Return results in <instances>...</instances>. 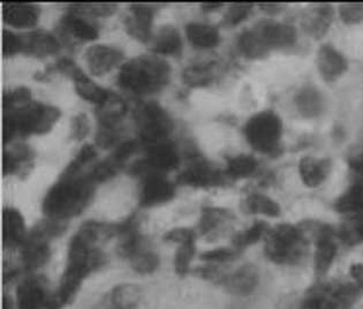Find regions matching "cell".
Returning <instances> with one entry per match:
<instances>
[{"label":"cell","mask_w":363,"mask_h":309,"mask_svg":"<svg viewBox=\"0 0 363 309\" xmlns=\"http://www.w3.org/2000/svg\"><path fill=\"white\" fill-rule=\"evenodd\" d=\"M154 14V9L151 6L142 4L132 5L130 7V16L126 19L128 34L141 43H147L150 40Z\"/></svg>","instance_id":"cell-17"},{"label":"cell","mask_w":363,"mask_h":309,"mask_svg":"<svg viewBox=\"0 0 363 309\" xmlns=\"http://www.w3.org/2000/svg\"><path fill=\"white\" fill-rule=\"evenodd\" d=\"M171 68L163 59L142 56L123 64L118 86L134 95L145 96L163 89L169 81Z\"/></svg>","instance_id":"cell-3"},{"label":"cell","mask_w":363,"mask_h":309,"mask_svg":"<svg viewBox=\"0 0 363 309\" xmlns=\"http://www.w3.org/2000/svg\"><path fill=\"white\" fill-rule=\"evenodd\" d=\"M51 296L47 279L42 276L30 275L18 285L16 307L18 309H47Z\"/></svg>","instance_id":"cell-10"},{"label":"cell","mask_w":363,"mask_h":309,"mask_svg":"<svg viewBox=\"0 0 363 309\" xmlns=\"http://www.w3.org/2000/svg\"><path fill=\"white\" fill-rule=\"evenodd\" d=\"M338 11L340 19L346 25H355L363 21V3L342 4Z\"/></svg>","instance_id":"cell-47"},{"label":"cell","mask_w":363,"mask_h":309,"mask_svg":"<svg viewBox=\"0 0 363 309\" xmlns=\"http://www.w3.org/2000/svg\"><path fill=\"white\" fill-rule=\"evenodd\" d=\"M119 140V133L117 128H105V127H99L97 135H96V143L101 148L108 149L114 143L118 142Z\"/></svg>","instance_id":"cell-51"},{"label":"cell","mask_w":363,"mask_h":309,"mask_svg":"<svg viewBox=\"0 0 363 309\" xmlns=\"http://www.w3.org/2000/svg\"><path fill=\"white\" fill-rule=\"evenodd\" d=\"M243 134L252 149L262 154L277 150L283 136V121L274 111H262L248 119Z\"/></svg>","instance_id":"cell-5"},{"label":"cell","mask_w":363,"mask_h":309,"mask_svg":"<svg viewBox=\"0 0 363 309\" xmlns=\"http://www.w3.org/2000/svg\"><path fill=\"white\" fill-rule=\"evenodd\" d=\"M252 28L257 31L259 38L270 51L293 47L298 38L296 27L284 22L264 20L257 22V25Z\"/></svg>","instance_id":"cell-12"},{"label":"cell","mask_w":363,"mask_h":309,"mask_svg":"<svg viewBox=\"0 0 363 309\" xmlns=\"http://www.w3.org/2000/svg\"><path fill=\"white\" fill-rule=\"evenodd\" d=\"M164 240L167 242H173V244L182 245L184 242L196 240V233L194 230L188 229V227H176V229L165 233Z\"/></svg>","instance_id":"cell-50"},{"label":"cell","mask_w":363,"mask_h":309,"mask_svg":"<svg viewBox=\"0 0 363 309\" xmlns=\"http://www.w3.org/2000/svg\"><path fill=\"white\" fill-rule=\"evenodd\" d=\"M154 51L163 56H179L182 52V40L178 29L164 26L155 40Z\"/></svg>","instance_id":"cell-33"},{"label":"cell","mask_w":363,"mask_h":309,"mask_svg":"<svg viewBox=\"0 0 363 309\" xmlns=\"http://www.w3.org/2000/svg\"><path fill=\"white\" fill-rule=\"evenodd\" d=\"M335 10L329 4H320L317 6L311 7L303 16L302 26L308 35H311L316 40L325 36L333 23Z\"/></svg>","instance_id":"cell-21"},{"label":"cell","mask_w":363,"mask_h":309,"mask_svg":"<svg viewBox=\"0 0 363 309\" xmlns=\"http://www.w3.org/2000/svg\"><path fill=\"white\" fill-rule=\"evenodd\" d=\"M259 162L250 154H238L230 158L226 165V176L231 179H242L255 174Z\"/></svg>","instance_id":"cell-35"},{"label":"cell","mask_w":363,"mask_h":309,"mask_svg":"<svg viewBox=\"0 0 363 309\" xmlns=\"http://www.w3.org/2000/svg\"><path fill=\"white\" fill-rule=\"evenodd\" d=\"M259 284V270L250 263L243 264L239 269L228 274L222 286L228 293L237 297H248L255 292Z\"/></svg>","instance_id":"cell-15"},{"label":"cell","mask_w":363,"mask_h":309,"mask_svg":"<svg viewBox=\"0 0 363 309\" xmlns=\"http://www.w3.org/2000/svg\"><path fill=\"white\" fill-rule=\"evenodd\" d=\"M335 233L345 244L351 245V246L362 244L363 218H353L351 224L342 226V229Z\"/></svg>","instance_id":"cell-45"},{"label":"cell","mask_w":363,"mask_h":309,"mask_svg":"<svg viewBox=\"0 0 363 309\" xmlns=\"http://www.w3.org/2000/svg\"><path fill=\"white\" fill-rule=\"evenodd\" d=\"M269 227L267 223L263 220H257L248 229L243 230L234 235L232 244L238 251H242L245 248L250 247L252 245L257 244L262 238H265L268 235Z\"/></svg>","instance_id":"cell-36"},{"label":"cell","mask_w":363,"mask_h":309,"mask_svg":"<svg viewBox=\"0 0 363 309\" xmlns=\"http://www.w3.org/2000/svg\"><path fill=\"white\" fill-rule=\"evenodd\" d=\"M97 108L99 127L105 128H117L118 124L127 112L126 103L121 97L114 96L113 94L106 102Z\"/></svg>","instance_id":"cell-31"},{"label":"cell","mask_w":363,"mask_h":309,"mask_svg":"<svg viewBox=\"0 0 363 309\" xmlns=\"http://www.w3.org/2000/svg\"><path fill=\"white\" fill-rule=\"evenodd\" d=\"M18 134V127H16V118L13 113L7 112L4 116L3 120V141L4 145L12 141L13 137Z\"/></svg>","instance_id":"cell-55"},{"label":"cell","mask_w":363,"mask_h":309,"mask_svg":"<svg viewBox=\"0 0 363 309\" xmlns=\"http://www.w3.org/2000/svg\"><path fill=\"white\" fill-rule=\"evenodd\" d=\"M241 252L237 248L219 247L201 254L200 260L203 261L206 264H223V263L232 262L237 260Z\"/></svg>","instance_id":"cell-44"},{"label":"cell","mask_w":363,"mask_h":309,"mask_svg":"<svg viewBox=\"0 0 363 309\" xmlns=\"http://www.w3.org/2000/svg\"><path fill=\"white\" fill-rule=\"evenodd\" d=\"M95 186L86 174L60 176L44 196V215L60 222L79 216L93 200Z\"/></svg>","instance_id":"cell-2"},{"label":"cell","mask_w":363,"mask_h":309,"mask_svg":"<svg viewBox=\"0 0 363 309\" xmlns=\"http://www.w3.org/2000/svg\"><path fill=\"white\" fill-rule=\"evenodd\" d=\"M90 125L86 115L80 113V115L75 116L72 121V135L77 141L84 140L88 133H89Z\"/></svg>","instance_id":"cell-52"},{"label":"cell","mask_w":363,"mask_h":309,"mask_svg":"<svg viewBox=\"0 0 363 309\" xmlns=\"http://www.w3.org/2000/svg\"><path fill=\"white\" fill-rule=\"evenodd\" d=\"M62 26L68 34H71L72 36H74L75 38L82 40V42H86V40L90 42V40L99 38L97 27L88 20L81 18L74 11L65 14L62 20Z\"/></svg>","instance_id":"cell-30"},{"label":"cell","mask_w":363,"mask_h":309,"mask_svg":"<svg viewBox=\"0 0 363 309\" xmlns=\"http://www.w3.org/2000/svg\"><path fill=\"white\" fill-rule=\"evenodd\" d=\"M177 183L193 189H213L222 186L225 178L218 169L208 162L196 159L179 174Z\"/></svg>","instance_id":"cell-11"},{"label":"cell","mask_w":363,"mask_h":309,"mask_svg":"<svg viewBox=\"0 0 363 309\" xmlns=\"http://www.w3.org/2000/svg\"><path fill=\"white\" fill-rule=\"evenodd\" d=\"M242 209L250 215H261V216H280L281 209L277 202L261 193H252L242 202Z\"/></svg>","instance_id":"cell-32"},{"label":"cell","mask_w":363,"mask_h":309,"mask_svg":"<svg viewBox=\"0 0 363 309\" xmlns=\"http://www.w3.org/2000/svg\"><path fill=\"white\" fill-rule=\"evenodd\" d=\"M261 9L265 12L277 13L283 9V6L280 4H261Z\"/></svg>","instance_id":"cell-58"},{"label":"cell","mask_w":363,"mask_h":309,"mask_svg":"<svg viewBox=\"0 0 363 309\" xmlns=\"http://www.w3.org/2000/svg\"><path fill=\"white\" fill-rule=\"evenodd\" d=\"M30 159V152L27 147H19L16 152H5L3 154L4 176L16 174L22 162Z\"/></svg>","instance_id":"cell-43"},{"label":"cell","mask_w":363,"mask_h":309,"mask_svg":"<svg viewBox=\"0 0 363 309\" xmlns=\"http://www.w3.org/2000/svg\"><path fill=\"white\" fill-rule=\"evenodd\" d=\"M196 240L179 245L174 257V271L179 277H186L191 272V263L196 254Z\"/></svg>","instance_id":"cell-39"},{"label":"cell","mask_w":363,"mask_h":309,"mask_svg":"<svg viewBox=\"0 0 363 309\" xmlns=\"http://www.w3.org/2000/svg\"><path fill=\"white\" fill-rule=\"evenodd\" d=\"M20 248L22 266L26 271L35 272L49 262L51 251L48 240L28 233L27 239Z\"/></svg>","instance_id":"cell-16"},{"label":"cell","mask_w":363,"mask_h":309,"mask_svg":"<svg viewBox=\"0 0 363 309\" xmlns=\"http://www.w3.org/2000/svg\"><path fill=\"white\" fill-rule=\"evenodd\" d=\"M305 309H342L340 303L335 298L333 283H322L315 285L308 291L303 303Z\"/></svg>","instance_id":"cell-28"},{"label":"cell","mask_w":363,"mask_h":309,"mask_svg":"<svg viewBox=\"0 0 363 309\" xmlns=\"http://www.w3.org/2000/svg\"><path fill=\"white\" fill-rule=\"evenodd\" d=\"M73 81H74L77 95L86 102L93 103L97 106H102L103 103L106 102L112 95L108 90L101 87L90 77H86L84 71H81Z\"/></svg>","instance_id":"cell-29"},{"label":"cell","mask_w":363,"mask_h":309,"mask_svg":"<svg viewBox=\"0 0 363 309\" xmlns=\"http://www.w3.org/2000/svg\"><path fill=\"white\" fill-rule=\"evenodd\" d=\"M20 52H23V40H22L21 36H18V35L14 34L12 31L4 30V57L16 56V55Z\"/></svg>","instance_id":"cell-48"},{"label":"cell","mask_w":363,"mask_h":309,"mask_svg":"<svg viewBox=\"0 0 363 309\" xmlns=\"http://www.w3.org/2000/svg\"><path fill=\"white\" fill-rule=\"evenodd\" d=\"M123 167V163L118 161L117 158L111 154L110 157L105 158L104 161L97 163L89 174H86V176L95 185H97V184L105 183V181L113 179Z\"/></svg>","instance_id":"cell-38"},{"label":"cell","mask_w":363,"mask_h":309,"mask_svg":"<svg viewBox=\"0 0 363 309\" xmlns=\"http://www.w3.org/2000/svg\"><path fill=\"white\" fill-rule=\"evenodd\" d=\"M224 4L218 3V1H210V3H203L202 4V7H203L204 11H215L219 7H222Z\"/></svg>","instance_id":"cell-59"},{"label":"cell","mask_w":363,"mask_h":309,"mask_svg":"<svg viewBox=\"0 0 363 309\" xmlns=\"http://www.w3.org/2000/svg\"><path fill=\"white\" fill-rule=\"evenodd\" d=\"M3 308L4 309H13L12 301H11V300L9 299V298H7V297L4 298Z\"/></svg>","instance_id":"cell-60"},{"label":"cell","mask_w":363,"mask_h":309,"mask_svg":"<svg viewBox=\"0 0 363 309\" xmlns=\"http://www.w3.org/2000/svg\"><path fill=\"white\" fill-rule=\"evenodd\" d=\"M213 65L201 64L187 68L184 71V81L191 87H204L213 80Z\"/></svg>","instance_id":"cell-40"},{"label":"cell","mask_w":363,"mask_h":309,"mask_svg":"<svg viewBox=\"0 0 363 309\" xmlns=\"http://www.w3.org/2000/svg\"><path fill=\"white\" fill-rule=\"evenodd\" d=\"M141 288L135 284L123 283L110 290L104 299L113 308H138L141 301Z\"/></svg>","instance_id":"cell-26"},{"label":"cell","mask_w":363,"mask_h":309,"mask_svg":"<svg viewBox=\"0 0 363 309\" xmlns=\"http://www.w3.org/2000/svg\"><path fill=\"white\" fill-rule=\"evenodd\" d=\"M234 220V215L228 209L219 207H204L201 213L199 230L202 235H217L225 226Z\"/></svg>","instance_id":"cell-23"},{"label":"cell","mask_w":363,"mask_h":309,"mask_svg":"<svg viewBox=\"0 0 363 309\" xmlns=\"http://www.w3.org/2000/svg\"><path fill=\"white\" fill-rule=\"evenodd\" d=\"M77 10L82 11L89 13L91 16H111L116 11V5L111 4H84V5H79L75 6Z\"/></svg>","instance_id":"cell-53"},{"label":"cell","mask_w":363,"mask_h":309,"mask_svg":"<svg viewBox=\"0 0 363 309\" xmlns=\"http://www.w3.org/2000/svg\"><path fill=\"white\" fill-rule=\"evenodd\" d=\"M331 171L329 158H316L305 156L298 162V174L302 183L309 189H316L328 179Z\"/></svg>","instance_id":"cell-20"},{"label":"cell","mask_w":363,"mask_h":309,"mask_svg":"<svg viewBox=\"0 0 363 309\" xmlns=\"http://www.w3.org/2000/svg\"><path fill=\"white\" fill-rule=\"evenodd\" d=\"M23 40V52L30 57L45 58L56 55L60 47L58 40L49 31H31L28 35L22 36Z\"/></svg>","instance_id":"cell-22"},{"label":"cell","mask_w":363,"mask_h":309,"mask_svg":"<svg viewBox=\"0 0 363 309\" xmlns=\"http://www.w3.org/2000/svg\"><path fill=\"white\" fill-rule=\"evenodd\" d=\"M10 113L16 118L18 134L21 136L47 134L62 116L56 106L42 103H30L25 108Z\"/></svg>","instance_id":"cell-7"},{"label":"cell","mask_w":363,"mask_h":309,"mask_svg":"<svg viewBox=\"0 0 363 309\" xmlns=\"http://www.w3.org/2000/svg\"><path fill=\"white\" fill-rule=\"evenodd\" d=\"M194 275L203 281L222 285L228 274H225L215 264H206V266H197L196 269H194Z\"/></svg>","instance_id":"cell-49"},{"label":"cell","mask_w":363,"mask_h":309,"mask_svg":"<svg viewBox=\"0 0 363 309\" xmlns=\"http://www.w3.org/2000/svg\"><path fill=\"white\" fill-rule=\"evenodd\" d=\"M237 45L241 55L248 59L264 58L270 52L254 28L241 33L238 38Z\"/></svg>","instance_id":"cell-34"},{"label":"cell","mask_w":363,"mask_h":309,"mask_svg":"<svg viewBox=\"0 0 363 309\" xmlns=\"http://www.w3.org/2000/svg\"><path fill=\"white\" fill-rule=\"evenodd\" d=\"M317 68L326 82H333L347 72L346 57L331 44H323L317 51Z\"/></svg>","instance_id":"cell-14"},{"label":"cell","mask_w":363,"mask_h":309,"mask_svg":"<svg viewBox=\"0 0 363 309\" xmlns=\"http://www.w3.org/2000/svg\"><path fill=\"white\" fill-rule=\"evenodd\" d=\"M294 103L302 117L316 118L323 112V95L314 86H305L298 90Z\"/></svg>","instance_id":"cell-25"},{"label":"cell","mask_w":363,"mask_h":309,"mask_svg":"<svg viewBox=\"0 0 363 309\" xmlns=\"http://www.w3.org/2000/svg\"><path fill=\"white\" fill-rule=\"evenodd\" d=\"M3 19L14 28H31L40 19V9L34 4L4 3Z\"/></svg>","instance_id":"cell-19"},{"label":"cell","mask_w":363,"mask_h":309,"mask_svg":"<svg viewBox=\"0 0 363 309\" xmlns=\"http://www.w3.org/2000/svg\"><path fill=\"white\" fill-rule=\"evenodd\" d=\"M178 150L176 145L167 141L147 145L145 157L138 161L130 167L133 176L145 178L149 174H165L174 170L179 165Z\"/></svg>","instance_id":"cell-8"},{"label":"cell","mask_w":363,"mask_h":309,"mask_svg":"<svg viewBox=\"0 0 363 309\" xmlns=\"http://www.w3.org/2000/svg\"><path fill=\"white\" fill-rule=\"evenodd\" d=\"M136 150H138V142L133 140H127V141L119 143L112 154L117 158L118 161H121L125 164V162L132 157Z\"/></svg>","instance_id":"cell-54"},{"label":"cell","mask_w":363,"mask_h":309,"mask_svg":"<svg viewBox=\"0 0 363 309\" xmlns=\"http://www.w3.org/2000/svg\"><path fill=\"white\" fill-rule=\"evenodd\" d=\"M31 91L27 87H18L4 94V111L14 112L30 104Z\"/></svg>","instance_id":"cell-42"},{"label":"cell","mask_w":363,"mask_h":309,"mask_svg":"<svg viewBox=\"0 0 363 309\" xmlns=\"http://www.w3.org/2000/svg\"><path fill=\"white\" fill-rule=\"evenodd\" d=\"M333 208L342 215L352 218H363V183H355L348 187L335 200Z\"/></svg>","instance_id":"cell-24"},{"label":"cell","mask_w":363,"mask_h":309,"mask_svg":"<svg viewBox=\"0 0 363 309\" xmlns=\"http://www.w3.org/2000/svg\"><path fill=\"white\" fill-rule=\"evenodd\" d=\"M348 165L357 176L363 179V154H357L348 159Z\"/></svg>","instance_id":"cell-57"},{"label":"cell","mask_w":363,"mask_h":309,"mask_svg":"<svg viewBox=\"0 0 363 309\" xmlns=\"http://www.w3.org/2000/svg\"><path fill=\"white\" fill-rule=\"evenodd\" d=\"M264 239L265 257L276 264L294 266L307 255L308 238L300 225L279 224Z\"/></svg>","instance_id":"cell-4"},{"label":"cell","mask_w":363,"mask_h":309,"mask_svg":"<svg viewBox=\"0 0 363 309\" xmlns=\"http://www.w3.org/2000/svg\"><path fill=\"white\" fill-rule=\"evenodd\" d=\"M350 275L354 281V284L363 291V263H354L350 268Z\"/></svg>","instance_id":"cell-56"},{"label":"cell","mask_w":363,"mask_h":309,"mask_svg":"<svg viewBox=\"0 0 363 309\" xmlns=\"http://www.w3.org/2000/svg\"><path fill=\"white\" fill-rule=\"evenodd\" d=\"M252 10V4L238 3L232 4L225 13L224 23L228 27H234L250 16Z\"/></svg>","instance_id":"cell-46"},{"label":"cell","mask_w":363,"mask_h":309,"mask_svg":"<svg viewBox=\"0 0 363 309\" xmlns=\"http://www.w3.org/2000/svg\"><path fill=\"white\" fill-rule=\"evenodd\" d=\"M97 242L93 232L84 225H81L71 239L68 246L67 264L56 292L62 306L69 305L84 279L106 263L105 254L96 247Z\"/></svg>","instance_id":"cell-1"},{"label":"cell","mask_w":363,"mask_h":309,"mask_svg":"<svg viewBox=\"0 0 363 309\" xmlns=\"http://www.w3.org/2000/svg\"><path fill=\"white\" fill-rule=\"evenodd\" d=\"M128 261L132 269L140 275H150L160 268V257L149 247L148 244L136 252Z\"/></svg>","instance_id":"cell-37"},{"label":"cell","mask_w":363,"mask_h":309,"mask_svg":"<svg viewBox=\"0 0 363 309\" xmlns=\"http://www.w3.org/2000/svg\"><path fill=\"white\" fill-rule=\"evenodd\" d=\"M86 67L95 77H103L111 72L123 60L121 50L105 44H94L84 52Z\"/></svg>","instance_id":"cell-13"},{"label":"cell","mask_w":363,"mask_h":309,"mask_svg":"<svg viewBox=\"0 0 363 309\" xmlns=\"http://www.w3.org/2000/svg\"><path fill=\"white\" fill-rule=\"evenodd\" d=\"M186 36L189 43L197 49H213L220 42L218 29L213 26L191 22L186 27Z\"/></svg>","instance_id":"cell-27"},{"label":"cell","mask_w":363,"mask_h":309,"mask_svg":"<svg viewBox=\"0 0 363 309\" xmlns=\"http://www.w3.org/2000/svg\"><path fill=\"white\" fill-rule=\"evenodd\" d=\"M26 223L16 208H5L3 211V244L5 248L21 247L27 239Z\"/></svg>","instance_id":"cell-18"},{"label":"cell","mask_w":363,"mask_h":309,"mask_svg":"<svg viewBox=\"0 0 363 309\" xmlns=\"http://www.w3.org/2000/svg\"><path fill=\"white\" fill-rule=\"evenodd\" d=\"M135 120L140 140L147 145L165 141L173 128L169 113L156 102L143 103L136 108Z\"/></svg>","instance_id":"cell-6"},{"label":"cell","mask_w":363,"mask_h":309,"mask_svg":"<svg viewBox=\"0 0 363 309\" xmlns=\"http://www.w3.org/2000/svg\"><path fill=\"white\" fill-rule=\"evenodd\" d=\"M96 158V150L93 145H84L82 148L79 150L74 159L68 164L62 176H82V170L86 165L91 163Z\"/></svg>","instance_id":"cell-41"},{"label":"cell","mask_w":363,"mask_h":309,"mask_svg":"<svg viewBox=\"0 0 363 309\" xmlns=\"http://www.w3.org/2000/svg\"><path fill=\"white\" fill-rule=\"evenodd\" d=\"M177 189L164 174H149L142 178L139 204L142 208L157 207L176 198Z\"/></svg>","instance_id":"cell-9"}]
</instances>
